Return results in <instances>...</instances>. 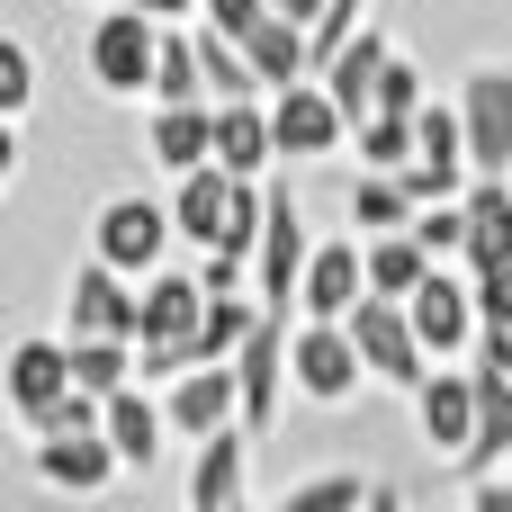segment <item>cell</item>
<instances>
[{"label":"cell","instance_id":"1","mask_svg":"<svg viewBox=\"0 0 512 512\" xmlns=\"http://www.w3.org/2000/svg\"><path fill=\"white\" fill-rule=\"evenodd\" d=\"M153 63H162V18L153 9H108L90 27V90L99 99H144L153 90Z\"/></svg>","mask_w":512,"mask_h":512},{"label":"cell","instance_id":"2","mask_svg":"<svg viewBox=\"0 0 512 512\" xmlns=\"http://www.w3.org/2000/svg\"><path fill=\"white\" fill-rule=\"evenodd\" d=\"M351 333H360L378 387H405V396H414V387L432 378V342L414 333V306H405V297H378V288H369V297L351 306Z\"/></svg>","mask_w":512,"mask_h":512},{"label":"cell","instance_id":"3","mask_svg":"<svg viewBox=\"0 0 512 512\" xmlns=\"http://www.w3.org/2000/svg\"><path fill=\"white\" fill-rule=\"evenodd\" d=\"M171 234H180V216H171L162 198L126 189V198H108V207H99L90 252H99V261H117L126 279H153V270H162V252H171Z\"/></svg>","mask_w":512,"mask_h":512},{"label":"cell","instance_id":"4","mask_svg":"<svg viewBox=\"0 0 512 512\" xmlns=\"http://www.w3.org/2000/svg\"><path fill=\"white\" fill-rule=\"evenodd\" d=\"M288 369H297V396H306V405H351V396H360V378H369V351H360V333H351V324L306 315V324H297Z\"/></svg>","mask_w":512,"mask_h":512},{"label":"cell","instance_id":"5","mask_svg":"<svg viewBox=\"0 0 512 512\" xmlns=\"http://www.w3.org/2000/svg\"><path fill=\"white\" fill-rule=\"evenodd\" d=\"M270 126H279V153H288V162H315V153H342V135H351V117H342V99L324 90V72L288 81V90L270 99Z\"/></svg>","mask_w":512,"mask_h":512},{"label":"cell","instance_id":"6","mask_svg":"<svg viewBox=\"0 0 512 512\" xmlns=\"http://www.w3.org/2000/svg\"><path fill=\"white\" fill-rule=\"evenodd\" d=\"M0 387H9V414L36 432L81 378H72V342H45V333H27V342H9V369H0Z\"/></svg>","mask_w":512,"mask_h":512},{"label":"cell","instance_id":"7","mask_svg":"<svg viewBox=\"0 0 512 512\" xmlns=\"http://www.w3.org/2000/svg\"><path fill=\"white\" fill-rule=\"evenodd\" d=\"M288 351H297L288 306H261L252 342L234 351V378H243V423H252V432H270V414H279V378H297V369H288Z\"/></svg>","mask_w":512,"mask_h":512},{"label":"cell","instance_id":"8","mask_svg":"<svg viewBox=\"0 0 512 512\" xmlns=\"http://www.w3.org/2000/svg\"><path fill=\"white\" fill-rule=\"evenodd\" d=\"M162 405H171V432L207 441V432L243 423V378H234V360H189V369L162 387Z\"/></svg>","mask_w":512,"mask_h":512},{"label":"cell","instance_id":"9","mask_svg":"<svg viewBox=\"0 0 512 512\" xmlns=\"http://www.w3.org/2000/svg\"><path fill=\"white\" fill-rule=\"evenodd\" d=\"M27 459H36V477L63 486V495H108V477L126 468L117 441H108V423H90V432H36Z\"/></svg>","mask_w":512,"mask_h":512},{"label":"cell","instance_id":"10","mask_svg":"<svg viewBox=\"0 0 512 512\" xmlns=\"http://www.w3.org/2000/svg\"><path fill=\"white\" fill-rule=\"evenodd\" d=\"M459 108H468V162L512 171V63H477L459 81Z\"/></svg>","mask_w":512,"mask_h":512},{"label":"cell","instance_id":"11","mask_svg":"<svg viewBox=\"0 0 512 512\" xmlns=\"http://www.w3.org/2000/svg\"><path fill=\"white\" fill-rule=\"evenodd\" d=\"M360 297H369V234H351V243H315L306 288H297V315L351 324V306H360Z\"/></svg>","mask_w":512,"mask_h":512},{"label":"cell","instance_id":"12","mask_svg":"<svg viewBox=\"0 0 512 512\" xmlns=\"http://www.w3.org/2000/svg\"><path fill=\"white\" fill-rule=\"evenodd\" d=\"M306 261H315V243H306V207H297L288 189H270V225H261V270H252V288H261L270 306H288V297L306 288Z\"/></svg>","mask_w":512,"mask_h":512},{"label":"cell","instance_id":"13","mask_svg":"<svg viewBox=\"0 0 512 512\" xmlns=\"http://www.w3.org/2000/svg\"><path fill=\"white\" fill-rule=\"evenodd\" d=\"M63 315H72V333H135L144 324V297L126 288V270L117 261H81L72 270V288H63Z\"/></svg>","mask_w":512,"mask_h":512},{"label":"cell","instance_id":"14","mask_svg":"<svg viewBox=\"0 0 512 512\" xmlns=\"http://www.w3.org/2000/svg\"><path fill=\"white\" fill-rule=\"evenodd\" d=\"M405 306H414V333L432 342V360H450V351H468V342L486 333V315H477V288H468V279H450L441 261H432V279H423Z\"/></svg>","mask_w":512,"mask_h":512},{"label":"cell","instance_id":"15","mask_svg":"<svg viewBox=\"0 0 512 512\" xmlns=\"http://www.w3.org/2000/svg\"><path fill=\"white\" fill-rule=\"evenodd\" d=\"M414 414H423V441L441 459H468L477 450V369H432L414 387Z\"/></svg>","mask_w":512,"mask_h":512},{"label":"cell","instance_id":"16","mask_svg":"<svg viewBox=\"0 0 512 512\" xmlns=\"http://www.w3.org/2000/svg\"><path fill=\"white\" fill-rule=\"evenodd\" d=\"M243 450H252V423H225V432L198 441L189 512H243V504H252V468H243Z\"/></svg>","mask_w":512,"mask_h":512},{"label":"cell","instance_id":"17","mask_svg":"<svg viewBox=\"0 0 512 512\" xmlns=\"http://www.w3.org/2000/svg\"><path fill=\"white\" fill-rule=\"evenodd\" d=\"M144 153L180 180L198 162H216V108L207 99H153V126H144Z\"/></svg>","mask_w":512,"mask_h":512},{"label":"cell","instance_id":"18","mask_svg":"<svg viewBox=\"0 0 512 512\" xmlns=\"http://www.w3.org/2000/svg\"><path fill=\"white\" fill-rule=\"evenodd\" d=\"M387 54H396V45H387V27H360V36H351V45L333 54V63H315V72H324V90L342 99L351 135H360V117L378 108V81H387Z\"/></svg>","mask_w":512,"mask_h":512},{"label":"cell","instance_id":"19","mask_svg":"<svg viewBox=\"0 0 512 512\" xmlns=\"http://www.w3.org/2000/svg\"><path fill=\"white\" fill-rule=\"evenodd\" d=\"M234 180H243V171H225V162H198V171H180V189H171V216H180V234H189L198 252L225 234V216H234Z\"/></svg>","mask_w":512,"mask_h":512},{"label":"cell","instance_id":"20","mask_svg":"<svg viewBox=\"0 0 512 512\" xmlns=\"http://www.w3.org/2000/svg\"><path fill=\"white\" fill-rule=\"evenodd\" d=\"M216 162L225 171H270L279 162V126L261 99H216Z\"/></svg>","mask_w":512,"mask_h":512},{"label":"cell","instance_id":"21","mask_svg":"<svg viewBox=\"0 0 512 512\" xmlns=\"http://www.w3.org/2000/svg\"><path fill=\"white\" fill-rule=\"evenodd\" d=\"M512 261V171H486L468 189V270H504Z\"/></svg>","mask_w":512,"mask_h":512},{"label":"cell","instance_id":"22","mask_svg":"<svg viewBox=\"0 0 512 512\" xmlns=\"http://www.w3.org/2000/svg\"><path fill=\"white\" fill-rule=\"evenodd\" d=\"M162 432H171V405L162 396H144V387H117L108 396V441H117L126 468H153L162 459Z\"/></svg>","mask_w":512,"mask_h":512},{"label":"cell","instance_id":"23","mask_svg":"<svg viewBox=\"0 0 512 512\" xmlns=\"http://www.w3.org/2000/svg\"><path fill=\"white\" fill-rule=\"evenodd\" d=\"M414 216H423L414 180H405V171H369V162H360V180H351V225H360V234H405Z\"/></svg>","mask_w":512,"mask_h":512},{"label":"cell","instance_id":"24","mask_svg":"<svg viewBox=\"0 0 512 512\" xmlns=\"http://www.w3.org/2000/svg\"><path fill=\"white\" fill-rule=\"evenodd\" d=\"M495 459H512V369H486V360H477V450H468L459 468L486 477Z\"/></svg>","mask_w":512,"mask_h":512},{"label":"cell","instance_id":"25","mask_svg":"<svg viewBox=\"0 0 512 512\" xmlns=\"http://www.w3.org/2000/svg\"><path fill=\"white\" fill-rule=\"evenodd\" d=\"M432 279V243L405 225V234H369V288L378 297H414Z\"/></svg>","mask_w":512,"mask_h":512},{"label":"cell","instance_id":"26","mask_svg":"<svg viewBox=\"0 0 512 512\" xmlns=\"http://www.w3.org/2000/svg\"><path fill=\"white\" fill-rule=\"evenodd\" d=\"M153 99H207V63H198V27L180 36L162 18V63H153Z\"/></svg>","mask_w":512,"mask_h":512},{"label":"cell","instance_id":"27","mask_svg":"<svg viewBox=\"0 0 512 512\" xmlns=\"http://www.w3.org/2000/svg\"><path fill=\"white\" fill-rule=\"evenodd\" d=\"M360 495H378V486H360V468H324V477H297L279 504L288 512H342V504H360Z\"/></svg>","mask_w":512,"mask_h":512},{"label":"cell","instance_id":"28","mask_svg":"<svg viewBox=\"0 0 512 512\" xmlns=\"http://www.w3.org/2000/svg\"><path fill=\"white\" fill-rule=\"evenodd\" d=\"M27 90H36V54H27V36H0V117L9 126L27 117Z\"/></svg>","mask_w":512,"mask_h":512},{"label":"cell","instance_id":"29","mask_svg":"<svg viewBox=\"0 0 512 512\" xmlns=\"http://www.w3.org/2000/svg\"><path fill=\"white\" fill-rule=\"evenodd\" d=\"M414 234L432 243V261H441V252H468V198H432V207L414 216Z\"/></svg>","mask_w":512,"mask_h":512},{"label":"cell","instance_id":"30","mask_svg":"<svg viewBox=\"0 0 512 512\" xmlns=\"http://www.w3.org/2000/svg\"><path fill=\"white\" fill-rule=\"evenodd\" d=\"M423 99H432V90H423V72H414L405 54H387V81H378V108H405V117H414ZM378 108H369V117H378Z\"/></svg>","mask_w":512,"mask_h":512},{"label":"cell","instance_id":"31","mask_svg":"<svg viewBox=\"0 0 512 512\" xmlns=\"http://www.w3.org/2000/svg\"><path fill=\"white\" fill-rule=\"evenodd\" d=\"M477 315L486 324H512V261L504 270H477Z\"/></svg>","mask_w":512,"mask_h":512},{"label":"cell","instance_id":"32","mask_svg":"<svg viewBox=\"0 0 512 512\" xmlns=\"http://www.w3.org/2000/svg\"><path fill=\"white\" fill-rule=\"evenodd\" d=\"M198 18H216V27H234V36H252V27L270 18V0H207Z\"/></svg>","mask_w":512,"mask_h":512},{"label":"cell","instance_id":"33","mask_svg":"<svg viewBox=\"0 0 512 512\" xmlns=\"http://www.w3.org/2000/svg\"><path fill=\"white\" fill-rule=\"evenodd\" d=\"M468 504H477V512H512V477H495V468L468 477Z\"/></svg>","mask_w":512,"mask_h":512},{"label":"cell","instance_id":"34","mask_svg":"<svg viewBox=\"0 0 512 512\" xmlns=\"http://www.w3.org/2000/svg\"><path fill=\"white\" fill-rule=\"evenodd\" d=\"M477 360H486V369H512V324H486V333H477Z\"/></svg>","mask_w":512,"mask_h":512},{"label":"cell","instance_id":"35","mask_svg":"<svg viewBox=\"0 0 512 512\" xmlns=\"http://www.w3.org/2000/svg\"><path fill=\"white\" fill-rule=\"evenodd\" d=\"M135 9H153V18H198L207 0H135Z\"/></svg>","mask_w":512,"mask_h":512},{"label":"cell","instance_id":"36","mask_svg":"<svg viewBox=\"0 0 512 512\" xmlns=\"http://www.w3.org/2000/svg\"><path fill=\"white\" fill-rule=\"evenodd\" d=\"M270 9H288V18H306V27L324 18V0H270Z\"/></svg>","mask_w":512,"mask_h":512}]
</instances>
